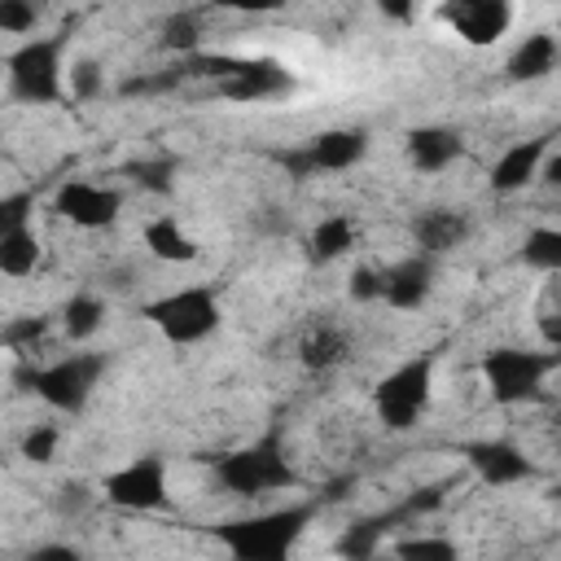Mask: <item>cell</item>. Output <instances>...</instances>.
Returning <instances> with one entry per match:
<instances>
[{"mask_svg":"<svg viewBox=\"0 0 561 561\" xmlns=\"http://www.w3.org/2000/svg\"><path fill=\"white\" fill-rule=\"evenodd\" d=\"M311 513H316L311 504H285V508H272V513L219 522V526H210V535L224 543V552L232 561H289V552L302 539Z\"/></svg>","mask_w":561,"mask_h":561,"instance_id":"obj_1","label":"cell"},{"mask_svg":"<svg viewBox=\"0 0 561 561\" xmlns=\"http://www.w3.org/2000/svg\"><path fill=\"white\" fill-rule=\"evenodd\" d=\"M215 478L224 491L232 495H263V491H280V486H294L298 473L289 469L285 451H280V438L276 434H263L259 443L250 447H237L228 456L215 460Z\"/></svg>","mask_w":561,"mask_h":561,"instance_id":"obj_2","label":"cell"},{"mask_svg":"<svg viewBox=\"0 0 561 561\" xmlns=\"http://www.w3.org/2000/svg\"><path fill=\"white\" fill-rule=\"evenodd\" d=\"M101 373H105V355L75 351V355H61V359L44 364V368H22L18 381L26 390H35L57 412H83V403H88V394H92Z\"/></svg>","mask_w":561,"mask_h":561,"instance_id":"obj_3","label":"cell"},{"mask_svg":"<svg viewBox=\"0 0 561 561\" xmlns=\"http://www.w3.org/2000/svg\"><path fill=\"white\" fill-rule=\"evenodd\" d=\"M145 320L175 346L202 342L219 329V298L210 285H188V289H171L153 302H145Z\"/></svg>","mask_w":561,"mask_h":561,"instance_id":"obj_4","label":"cell"},{"mask_svg":"<svg viewBox=\"0 0 561 561\" xmlns=\"http://www.w3.org/2000/svg\"><path fill=\"white\" fill-rule=\"evenodd\" d=\"M430 386H434V355H412L394 373H386L373 386V408L386 430H412L421 412L430 408Z\"/></svg>","mask_w":561,"mask_h":561,"instance_id":"obj_5","label":"cell"},{"mask_svg":"<svg viewBox=\"0 0 561 561\" xmlns=\"http://www.w3.org/2000/svg\"><path fill=\"white\" fill-rule=\"evenodd\" d=\"M61 48L66 35H48V39H26L9 53V92L26 105H53L61 101L66 83H61Z\"/></svg>","mask_w":561,"mask_h":561,"instance_id":"obj_6","label":"cell"},{"mask_svg":"<svg viewBox=\"0 0 561 561\" xmlns=\"http://www.w3.org/2000/svg\"><path fill=\"white\" fill-rule=\"evenodd\" d=\"M561 364V351H522V346H495L482 355V377L495 403H526L539 394L543 377Z\"/></svg>","mask_w":561,"mask_h":561,"instance_id":"obj_7","label":"cell"},{"mask_svg":"<svg viewBox=\"0 0 561 561\" xmlns=\"http://www.w3.org/2000/svg\"><path fill=\"white\" fill-rule=\"evenodd\" d=\"M101 491H105V500L118 504V508L153 513V508L167 504V460H162V456H136V460H127L123 469L105 473Z\"/></svg>","mask_w":561,"mask_h":561,"instance_id":"obj_8","label":"cell"},{"mask_svg":"<svg viewBox=\"0 0 561 561\" xmlns=\"http://www.w3.org/2000/svg\"><path fill=\"white\" fill-rule=\"evenodd\" d=\"M438 504H443V486H421V491H412L403 504H394V508H386V513H377V517H364V522L346 526L342 539H337V557H342V561H368V557L377 552V543L386 539V530H394L399 522H408V517H416V513H430V508H438Z\"/></svg>","mask_w":561,"mask_h":561,"instance_id":"obj_9","label":"cell"},{"mask_svg":"<svg viewBox=\"0 0 561 561\" xmlns=\"http://www.w3.org/2000/svg\"><path fill=\"white\" fill-rule=\"evenodd\" d=\"M118 188H105V184H88V180H66L53 197V210L61 219H70L75 228H110L118 219Z\"/></svg>","mask_w":561,"mask_h":561,"instance_id":"obj_10","label":"cell"},{"mask_svg":"<svg viewBox=\"0 0 561 561\" xmlns=\"http://www.w3.org/2000/svg\"><path fill=\"white\" fill-rule=\"evenodd\" d=\"M443 22L456 26V35L469 44H495L508 31L513 9L504 0H456V4H443Z\"/></svg>","mask_w":561,"mask_h":561,"instance_id":"obj_11","label":"cell"},{"mask_svg":"<svg viewBox=\"0 0 561 561\" xmlns=\"http://www.w3.org/2000/svg\"><path fill=\"white\" fill-rule=\"evenodd\" d=\"M289 88H294L289 70H285L280 61H272V57H241L237 70L219 83V92H224L228 101H263V96L289 92Z\"/></svg>","mask_w":561,"mask_h":561,"instance_id":"obj_12","label":"cell"},{"mask_svg":"<svg viewBox=\"0 0 561 561\" xmlns=\"http://www.w3.org/2000/svg\"><path fill=\"white\" fill-rule=\"evenodd\" d=\"M434 289V259L430 254H408L390 267H381V298L399 311H412L430 298Z\"/></svg>","mask_w":561,"mask_h":561,"instance_id":"obj_13","label":"cell"},{"mask_svg":"<svg viewBox=\"0 0 561 561\" xmlns=\"http://www.w3.org/2000/svg\"><path fill=\"white\" fill-rule=\"evenodd\" d=\"M465 460L473 465V473L491 486H508V482H526L535 478V465L522 456V447L504 443V438H482L465 447Z\"/></svg>","mask_w":561,"mask_h":561,"instance_id":"obj_14","label":"cell"},{"mask_svg":"<svg viewBox=\"0 0 561 561\" xmlns=\"http://www.w3.org/2000/svg\"><path fill=\"white\" fill-rule=\"evenodd\" d=\"M368 153V131L364 127H329L307 140V158L316 171H351Z\"/></svg>","mask_w":561,"mask_h":561,"instance_id":"obj_15","label":"cell"},{"mask_svg":"<svg viewBox=\"0 0 561 561\" xmlns=\"http://www.w3.org/2000/svg\"><path fill=\"white\" fill-rule=\"evenodd\" d=\"M469 237V219L451 206H425L421 215H412V241L421 254H447L451 245H460Z\"/></svg>","mask_w":561,"mask_h":561,"instance_id":"obj_16","label":"cell"},{"mask_svg":"<svg viewBox=\"0 0 561 561\" xmlns=\"http://www.w3.org/2000/svg\"><path fill=\"white\" fill-rule=\"evenodd\" d=\"M543 153H548V136L508 145V149L500 153V162L491 167V188H495V193H517V188H526V184L543 171Z\"/></svg>","mask_w":561,"mask_h":561,"instance_id":"obj_17","label":"cell"},{"mask_svg":"<svg viewBox=\"0 0 561 561\" xmlns=\"http://www.w3.org/2000/svg\"><path fill=\"white\" fill-rule=\"evenodd\" d=\"M460 149H465V140L451 127H412L408 131V158L416 171H443L460 158Z\"/></svg>","mask_w":561,"mask_h":561,"instance_id":"obj_18","label":"cell"},{"mask_svg":"<svg viewBox=\"0 0 561 561\" xmlns=\"http://www.w3.org/2000/svg\"><path fill=\"white\" fill-rule=\"evenodd\" d=\"M346 355H351V337H346V329L333 324V320L311 324L307 337L298 342V359H302V368H311V373H329V368H337Z\"/></svg>","mask_w":561,"mask_h":561,"instance_id":"obj_19","label":"cell"},{"mask_svg":"<svg viewBox=\"0 0 561 561\" xmlns=\"http://www.w3.org/2000/svg\"><path fill=\"white\" fill-rule=\"evenodd\" d=\"M557 57H561V48H557V39L548 35V31H535V35H526L517 48H513V57H508V79L513 83H535V79H548L552 70H557Z\"/></svg>","mask_w":561,"mask_h":561,"instance_id":"obj_20","label":"cell"},{"mask_svg":"<svg viewBox=\"0 0 561 561\" xmlns=\"http://www.w3.org/2000/svg\"><path fill=\"white\" fill-rule=\"evenodd\" d=\"M351 245H355V219L351 215H324L307 237V263L324 267V263L342 259Z\"/></svg>","mask_w":561,"mask_h":561,"instance_id":"obj_21","label":"cell"},{"mask_svg":"<svg viewBox=\"0 0 561 561\" xmlns=\"http://www.w3.org/2000/svg\"><path fill=\"white\" fill-rule=\"evenodd\" d=\"M145 245L153 259L162 263H193L197 259V241L175 224V215H158L145 224Z\"/></svg>","mask_w":561,"mask_h":561,"instance_id":"obj_22","label":"cell"},{"mask_svg":"<svg viewBox=\"0 0 561 561\" xmlns=\"http://www.w3.org/2000/svg\"><path fill=\"white\" fill-rule=\"evenodd\" d=\"M105 324V302L96 294H70V302L61 307V329L70 342H88L96 329Z\"/></svg>","mask_w":561,"mask_h":561,"instance_id":"obj_23","label":"cell"},{"mask_svg":"<svg viewBox=\"0 0 561 561\" xmlns=\"http://www.w3.org/2000/svg\"><path fill=\"white\" fill-rule=\"evenodd\" d=\"M35 263H39V245H35L31 228L0 232V272L4 276H26V272H35Z\"/></svg>","mask_w":561,"mask_h":561,"instance_id":"obj_24","label":"cell"},{"mask_svg":"<svg viewBox=\"0 0 561 561\" xmlns=\"http://www.w3.org/2000/svg\"><path fill=\"white\" fill-rule=\"evenodd\" d=\"M522 263L561 276V228H530L522 241Z\"/></svg>","mask_w":561,"mask_h":561,"instance_id":"obj_25","label":"cell"},{"mask_svg":"<svg viewBox=\"0 0 561 561\" xmlns=\"http://www.w3.org/2000/svg\"><path fill=\"white\" fill-rule=\"evenodd\" d=\"M175 158H140V162H131L127 167V175H131V184H140L145 193H171L175 188Z\"/></svg>","mask_w":561,"mask_h":561,"instance_id":"obj_26","label":"cell"},{"mask_svg":"<svg viewBox=\"0 0 561 561\" xmlns=\"http://www.w3.org/2000/svg\"><path fill=\"white\" fill-rule=\"evenodd\" d=\"M394 557H399V561H460L456 543L443 539V535H416V539H403V543H394Z\"/></svg>","mask_w":561,"mask_h":561,"instance_id":"obj_27","label":"cell"},{"mask_svg":"<svg viewBox=\"0 0 561 561\" xmlns=\"http://www.w3.org/2000/svg\"><path fill=\"white\" fill-rule=\"evenodd\" d=\"M197 35H202L197 13H175V18H167V26H162V48H175V53H188V57H193Z\"/></svg>","mask_w":561,"mask_h":561,"instance_id":"obj_28","label":"cell"},{"mask_svg":"<svg viewBox=\"0 0 561 561\" xmlns=\"http://www.w3.org/2000/svg\"><path fill=\"white\" fill-rule=\"evenodd\" d=\"M22 456L35 460V465H48L57 456V430L53 425H35L26 438H22Z\"/></svg>","mask_w":561,"mask_h":561,"instance_id":"obj_29","label":"cell"},{"mask_svg":"<svg viewBox=\"0 0 561 561\" xmlns=\"http://www.w3.org/2000/svg\"><path fill=\"white\" fill-rule=\"evenodd\" d=\"M31 26H35V4H26V0H0V31L26 35Z\"/></svg>","mask_w":561,"mask_h":561,"instance_id":"obj_30","label":"cell"},{"mask_svg":"<svg viewBox=\"0 0 561 561\" xmlns=\"http://www.w3.org/2000/svg\"><path fill=\"white\" fill-rule=\"evenodd\" d=\"M35 206V193H9L0 202V232H13V228H26V215Z\"/></svg>","mask_w":561,"mask_h":561,"instance_id":"obj_31","label":"cell"},{"mask_svg":"<svg viewBox=\"0 0 561 561\" xmlns=\"http://www.w3.org/2000/svg\"><path fill=\"white\" fill-rule=\"evenodd\" d=\"M101 92V66L96 61H79L75 70H70V96H96Z\"/></svg>","mask_w":561,"mask_h":561,"instance_id":"obj_32","label":"cell"},{"mask_svg":"<svg viewBox=\"0 0 561 561\" xmlns=\"http://www.w3.org/2000/svg\"><path fill=\"white\" fill-rule=\"evenodd\" d=\"M351 298H359V302L381 298V272L368 267V263H359V267L351 272Z\"/></svg>","mask_w":561,"mask_h":561,"instance_id":"obj_33","label":"cell"},{"mask_svg":"<svg viewBox=\"0 0 561 561\" xmlns=\"http://www.w3.org/2000/svg\"><path fill=\"white\" fill-rule=\"evenodd\" d=\"M39 333H44V320H39V316H35V320H13V324H4V342H9L13 351H18L22 342H35Z\"/></svg>","mask_w":561,"mask_h":561,"instance_id":"obj_34","label":"cell"},{"mask_svg":"<svg viewBox=\"0 0 561 561\" xmlns=\"http://www.w3.org/2000/svg\"><path fill=\"white\" fill-rule=\"evenodd\" d=\"M26 561H83V552L70 548V543H39Z\"/></svg>","mask_w":561,"mask_h":561,"instance_id":"obj_35","label":"cell"},{"mask_svg":"<svg viewBox=\"0 0 561 561\" xmlns=\"http://www.w3.org/2000/svg\"><path fill=\"white\" fill-rule=\"evenodd\" d=\"M83 500H88V491H83L79 482H66V486H61V500H57V508H61V513H70V508H83Z\"/></svg>","mask_w":561,"mask_h":561,"instance_id":"obj_36","label":"cell"},{"mask_svg":"<svg viewBox=\"0 0 561 561\" xmlns=\"http://www.w3.org/2000/svg\"><path fill=\"white\" fill-rule=\"evenodd\" d=\"M539 175H543V184H552V188H561V153H552V158L543 162V171H539Z\"/></svg>","mask_w":561,"mask_h":561,"instance_id":"obj_37","label":"cell"},{"mask_svg":"<svg viewBox=\"0 0 561 561\" xmlns=\"http://www.w3.org/2000/svg\"><path fill=\"white\" fill-rule=\"evenodd\" d=\"M557 438H561V416H557Z\"/></svg>","mask_w":561,"mask_h":561,"instance_id":"obj_38","label":"cell"}]
</instances>
